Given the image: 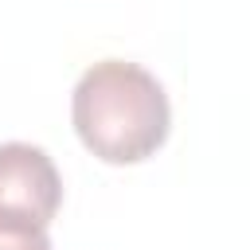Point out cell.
I'll return each instance as SVG.
<instances>
[{
	"label": "cell",
	"instance_id": "6da1fadb",
	"mask_svg": "<svg viewBox=\"0 0 250 250\" xmlns=\"http://www.w3.org/2000/svg\"><path fill=\"white\" fill-rule=\"evenodd\" d=\"M70 121L98 160L141 164L168 141L172 109L164 86L145 66L102 59L78 78L70 94Z\"/></svg>",
	"mask_w": 250,
	"mask_h": 250
},
{
	"label": "cell",
	"instance_id": "7a4b0ae2",
	"mask_svg": "<svg viewBox=\"0 0 250 250\" xmlns=\"http://www.w3.org/2000/svg\"><path fill=\"white\" fill-rule=\"evenodd\" d=\"M62 203V180L55 160L27 141L0 145V215L51 227Z\"/></svg>",
	"mask_w": 250,
	"mask_h": 250
},
{
	"label": "cell",
	"instance_id": "3957f363",
	"mask_svg": "<svg viewBox=\"0 0 250 250\" xmlns=\"http://www.w3.org/2000/svg\"><path fill=\"white\" fill-rule=\"evenodd\" d=\"M0 250H51L47 227H35V223L0 215Z\"/></svg>",
	"mask_w": 250,
	"mask_h": 250
}]
</instances>
